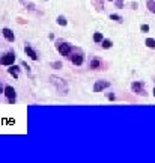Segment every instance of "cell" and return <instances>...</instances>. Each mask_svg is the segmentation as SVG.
Wrapping results in <instances>:
<instances>
[{"instance_id":"24","label":"cell","mask_w":155,"mask_h":163,"mask_svg":"<svg viewBox=\"0 0 155 163\" xmlns=\"http://www.w3.org/2000/svg\"><path fill=\"white\" fill-rule=\"evenodd\" d=\"M154 95H155V88H154Z\"/></svg>"},{"instance_id":"11","label":"cell","mask_w":155,"mask_h":163,"mask_svg":"<svg viewBox=\"0 0 155 163\" xmlns=\"http://www.w3.org/2000/svg\"><path fill=\"white\" fill-rule=\"evenodd\" d=\"M146 8H148L152 14H155V0H148V2H146Z\"/></svg>"},{"instance_id":"2","label":"cell","mask_w":155,"mask_h":163,"mask_svg":"<svg viewBox=\"0 0 155 163\" xmlns=\"http://www.w3.org/2000/svg\"><path fill=\"white\" fill-rule=\"evenodd\" d=\"M56 48H57V51L62 54V56H71V53H72V45L71 44H68V42H65L63 40H57L56 41Z\"/></svg>"},{"instance_id":"9","label":"cell","mask_w":155,"mask_h":163,"mask_svg":"<svg viewBox=\"0 0 155 163\" xmlns=\"http://www.w3.org/2000/svg\"><path fill=\"white\" fill-rule=\"evenodd\" d=\"M2 33H3V36H5L6 40L9 41V42H14V41H15V35H14V32H12L11 29L5 27V29L2 30Z\"/></svg>"},{"instance_id":"22","label":"cell","mask_w":155,"mask_h":163,"mask_svg":"<svg viewBox=\"0 0 155 163\" xmlns=\"http://www.w3.org/2000/svg\"><path fill=\"white\" fill-rule=\"evenodd\" d=\"M107 98H109L110 101H113V100H115L116 97H115V94H113V92H110V94H107Z\"/></svg>"},{"instance_id":"21","label":"cell","mask_w":155,"mask_h":163,"mask_svg":"<svg viewBox=\"0 0 155 163\" xmlns=\"http://www.w3.org/2000/svg\"><path fill=\"white\" fill-rule=\"evenodd\" d=\"M21 65H23V67H24V68H26V71H27V74H30V67H29V65H27V64H26V62H23V64H21Z\"/></svg>"},{"instance_id":"23","label":"cell","mask_w":155,"mask_h":163,"mask_svg":"<svg viewBox=\"0 0 155 163\" xmlns=\"http://www.w3.org/2000/svg\"><path fill=\"white\" fill-rule=\"evenodd\" d=\"M131 6H133V9H137V8H139V5H137V3H133Z\"/></svg>"},{"instance_id":"13","label":"cell","mask_w":155,"mask_h":163,"mask_svg":"<svg viewBox=\"0 0 155 163\" xmlns=\"http://www.w3.org/2000/svg\"><path fill=\"white\" fill-rule=\"evenodd\" d=\"M99 65H101L99 59H92V62H90V68H92V70H96V68H99Z\"/></svg>"},{"instance_id":"25","label":"cell","mask_w":155,"mask_h":163,"mask_svg":"<svg viewBox=\"0 0 155 163\" xmlns=\"http://www.w3.org/2000/svg\"><path fill=\"white\" fill-rule=\"evenodd\" d=\"M109 2H112V0H109Z\"/></svg>"},{"instance_id":"8","label":"cell","mask_w":155,"mask_h":163,"mask_svg":"<svg viewBox=\"0 0 155 163\" xmlns=\"http://www.w3.org/2000/svg\"><path fill=\"white\" fill-rule=\"evenodd\" d=\"M24 51H26V54L32 59V61H38V53L33 50V47L32 45H29V44H26V47H24Z\"/></svg>"},{"instance_id":"20","label":"cell","mask_w":155,"mask_h":163,"mask_svg":"<svg viewBox=\"0 0 155 163\" xmlns=\"http://www.w3.org/2000/svg\"><path fill=\"white\" fill-rule=\"evenodd\" d=\"M53 68L59 70V68H62V64H60V62H54V64H53Z\"/></svg>"},{"instance_id":"16","label":"cell","mask_w":155,"mask_h":163,"mask_svg":"<svg viewBox=\"0 0 155 163\" xmlns=\"http://www.w3.org/2000/svg\"><path fill=\"white\" fill-rule=\"evenodd\" d=\"M113 45V42L110 40H103V48H106V50H109L110 47Z\"/></svg>"},{"instance_id":"5","label":"cell","mask_w":155,"mask_h":163,"mask_svg":"<svg viewBox=\"0 0 155 163\" xmlns=\"http://www.w3.org/2000/svg\"><path fill=\"white\" fill-rule=\"evenodd\" d=\"M131 91L140 95H145V83L143 82H133L131 83Z\"/></svg>"},{"instance_id":"18","label":"cell","mask_w":155,"mask_h":163,"mask_svg":"<svg viewBox=\"0 0 155 163\" xmlns=\"http://www.w3.org/2000/svg\"><path fill=\"white\" fill-rule=\"evenodd\" d=\"M140 30H142L143 33H146V32H149V26H148V24H142V26H140Z\"/></svg>"},{"instance_id":"3","label":"cell","mask_w":155,"mask_h":163,"mask_svg":"<svg viewBox=\"0 0 155 163\" xmlns=\"http://www.w3.org/2000/svg\"><path fill=\"white\" fill-rule=\"evenodd\" d=\"M5 97L8 98V101H9V104H14L15 103V100H17V92H15V89L12 88V86H5Z\"/></svg>"},{"instance_id":"12","label":"cell","mask_w":155,"mask_h":163,"mask_svg":"<svg viewBox=\"0 0 155 163\" xmlns=\"http://www.w3.org/2000/svg\"><path fill=\"white\" fill-rule=\"evenodd\" d=\"M56 21H57V24H59V26H66V24H68V21H66V18H65L63 15H59Z\"/></svg>"},{"instance_id":"14","label":"cell","mask_w":155,"mask_h":163,"mask_svg":"<svg viewBox=\"0 0 155 163\" xmlns=\"http://www.w3.org/2000/svg\"><path fill=\"white\" fill-rule=\"evenodd\" d=\"M103 40H104L103 33H99V32H95V33H93V41H95V42H103Z\"/></svg>"},{"instance_id":"15","label":"cell","mask_w":155,"mask_h":163,"mask_svg":"<svg viewBox=\"0 0 155 163\" xmlns=\"http://www.w3.org/2000/svg\"><path fill=\"white\" fill-rule=\"evenodd\" d=\"M145 44H146L149 48H155V40H154V38H146Z\"/></svg>"},{"instance_id":"6","label":"cell","mask_w":155,"mask_h":163,"mask_svg":"<svg viewBox=\"0 0 155 163\" xmlns=\"http://www.w3.org/2000/svg\"><path fill=\"white\" fill-rule=\"evenodd\" d=\"M109 86H110V82H107V80H98V82H95V85H93V92H101V91L107 89Z\"/></svg>"},{"instance_id":"10","label":"cell","mask_w":155,"mask_h":163,"mask_svg":"<svg viewBox=\"0 0 155 163\" xmlns=\"http://www.w3.org/2000/svg\"><path fill=\"white\" fill-rule=\"evenodd\" d=\"M8 73L12 76V77H18V73H20V68L17 67V65H9V70H8Z\"/></svg>"},{"instance_id":"19","label":"cell","mask_w":155,"mask_h":163,"mask_svg":"<svg viewBox=\"0 0 155 163\" xmlns=\"http://www.w3.org/2000/svg\"><path fill=\"white\" fill-rule=\"evenodd\" d=\"M116 6L120 9V8H123V0H116Z\"/></svg>"},{"instance_id":"1","label":"cell","mask_w":155,"mask_h":163,"mask_svg":"<svg viewBox=\"0 0 155 163\" xmlns=\"http://www.w3.org/2000/svg\"><path fill=\"white\" fill-rule=\"evenodd\" d=\"M50 82H51L53 86H56L59 95H68V92H69V86H68V83H66L65 79L57 77V76H51V77H50Z\"/></svg>"},{"instance_id":"17","label":"cell","mask_w":155,"mask_h":163,"mask_svg":"<svg viewBox=\"0 0 155 163\" xmlns=\"http://www.w3.org/2000/svg\"><path fill=\"white\" fill-rule=\"evenodd\" d=\"M110 18H112V20H115V21H119V23L122 21V17H120V15H117V14H112V15H110Z\"/></svg>"},{"instance_id":"7","label":"cell","mask_w":155,"mask_h":163,"mask_svg":"<svg viewBox=\"0 0 155 163\" xmlns=\"http://www.w3.org/2000/svg\"><path fill=\"white\" fill-rule=\"evenodd\" d=\"M71 62L74 65H81L83 64V54H81V51L78 48H76L74 53H71Z\"/></svg>"},{"instance_id":"4","label":"cell","mask_w":155,"mask_h":163,"mask_svg":"<svg viewBox=\"0 0 155 163\" xmlns=\"http://www.w3.org/2000/svg\"><path fill=\"white\" fill-rule=\"evenodd\" d=\"M15 64V54L14 53H5L0 57V65H14Z\"/></svg>"}]
</instances>
